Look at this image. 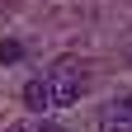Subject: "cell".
<instances>
[{
    "label": "cell",
    "instance_id": "cell-1",
    "mask_svg": "<svg viewBox=\"0 0 132 132\" xmlns=\"http://www.w3.org/2000/svg\"><path fill=\"white\" fill-rule=\"evenodd\" d=\"M47 85H52V109H71V104H80V94L90 90V76L80 71V66H57V71L47 76Z\"/></svg>",
    "mask_w": 132,
    "mask_h": 132
},
{
    "label": "cell",
    "instance_id": "cell-2",
    "mask_svg": "<svg viewBox=\"0 0 132 132\" xmlns=\"http://www.w3.org/2000/svg\"><path fill=\"white\" fill-rule=\"evenodd\" d=\"M99 132H132V94L109 99L104 113H99Z\"/></svg>",
    "mask_w": 132,
    "mask_h": 132
},
{
    "label": "cell",
    "instance_id": "cell-3",
    "mask_svg": "<svg viewBox=\"0 0 132 132\" xmlns=\"http://www.w3.org/2000/svg\"><path fill=\"white\" fill-rule=\"evenodd\" d=\"M24 104L33 113H47V109H52V85H47V76H33L28 85H24Z\"/></svg>",
    "mask_w": 132,
    "mask_h": 132
},
{
    "label": "cell",
    "instance_id": "cell-4",
    "mask_svg": "<svg viewBox=\"0 0 132 132\" xmlns=\"http://www.w3.org/2000/svg\"><path fill=\"white\" fill-rule=\"evenodd\" d=\"M19 57H24V43L19 38H0V66H14Z\"/></svg>",
    "mask_w": 132,
    "mask_h": 132
},
{
    "label": "cell",
    "instance_id": "cell-5",
    "mask_svg": "<svg viewBox=\"0 0 132 132\" xmlns=\"http://www.w3.org/2000/svg\"><path fill=\"white\" fill-rule=\"evenodd\" d=\"M33 132H61V127H52V123H43V127H33Z\"/></svg>",
    "mask_w": 132,
    "mask_h": 132
}]
</instances>
